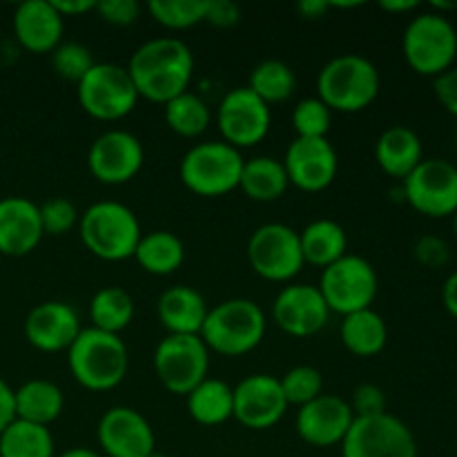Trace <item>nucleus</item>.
<instances>
[{
    "label": "nucleus",
    "mask_w": 457,
    "mask_h": 457,
    "mask_svg": "<svg viewBox=\"0 0 457 457\" xmlns=\"http://www.w3.org/2000/svg\"><path fill=\"white\" fill-rule=\"evenodd\" d=\"M56 457H103V455H101V451L85 449V446H74V449H67L65 453H61Z\"/></svg>",
    "instance_id": "nucleus-51"
},
{
    "label": "nucleus",
    "mask_w": 457,
    "mask_h": 457,
    "mask_svg": "<svg viewBox=\"0 0 457 457\" xmlns=\"http://www.w3.org/2000/svg\"><path fill=\"white\" fill-rule=\"evenodd\" d=\"M143 163V143L128 129H107L87 150L89 174L103 186H125L138 177Z\"/></svg>",
    "instance_id": "nucleus-15"
},
{
    "label": "nucleus",
    "mask_w": 457,
    "mask_h": 457,
    "mask_svg": "<svg viewBox=\"0 0 457 457\" xmlns=\"http://www.w3.org/2000/svg\"><path fill=\"white\" fill-rule=\"evenodd\" d=\"M13 38L29 54H52L62 43L65 18L52 0H25L16 7L12 21Z\"/></svg>",
    "instance_id": "nucleus-23"
},
{
    "label": "nucleus",
    "mask_w": 457,
    "mask_h": 457,
    "mask_svg": "<svg viewBox=\"0 0 457 457\" xmlns=\"http://www.w3.org/2000/svg\"><path fill=\"white\" fill-rule=\"evenodd\" d=\"M96 442L103 457H147L156 451V433L132 406H112L101 415Z\"/></svg>",
    "instance_id": "nucleus-17"
},
{
    "label": "nucleus",
    "mask_w": 457,
    "mask_h": 457,
    "mask_svg": "<svg viewBox=\"0 0 457 457\" xmlns=\"http://www.w3.org/2000/svg\"><path fill=\"white\" fill-rule=\"evenodd\" d=\"M353 422L355 415L344 397L321 393L317 400L308 402L297 411L295 431L303 445L315 449H333L342 445Z\"/></svg>",
    "instance_id": "nucleus-20"
},
{
    "label": "nucleus",
    "mask_w": 457,
    "mask_h": 457,
    "mask_svg": "<svg viewBox=\"0 0 457 457\" xmlns=\"http://www.w3.org/2000/svg\"><path fill=\"white\" fill-rule=\"evenodd\" d=\"M38 204L27 196H3L0 199V254L27 257L43 241Z\"/></svg>",
    "instance_id": "nucleus-22"
},
{
    "label": "nucleus",
    "mask_w": 457,
    "mask_h": 457,
    "mask_svg": "<svg viewBox=\"0 0 457 457\" xmlns=\"http://www.w3.org/2000/svg\"><path fill=\"white\" fill-rule=\"evenodd\" d=\"M279 382L288 406H297V409L317 400L324 393V375H321L320 369L308 364L293 366V369L281 375Z\"/></svg>",
    "instance_id": "nucleus-37"
},
{
    "label": "nucleus",
    "mask_w": 457,
    "mask_h": 457,
    "mask_svg": "<svg viewBox=\"0 0 457 457\" xmlns=\"http://www.w3.org/2000/svg\"><path fill=\"white\" fill-rule=\"evenodd\" d=\"M96 13L107 25L129 27L141 16V4L137 0H96Z\"/></svg>",
    "instance_id": "nucleus-43"
},
{
    "label": "nucleus",
    "mask_w": 457,
    "mask_h": 457,
    "mask_svg": "<svg viewBox=\"0 0 457 457\" xmlns=\"http://www.w3.org/2000/svg\"><path fill=\"white\" fill-rule=\"evenodd\" d=\"M134 299L120 286H103L89 302V321L92 328L110 335H120L134 321Z\"/></svg>",
    "instance_id": "nucleus-32"
},
{
    "label": "nucleus",
    "mask_w": 457,
    "mask_h": 457,
    "mask_svg": "<svg viewBox=\"0 0 457 457\" xmlns=\"http://www.w3.org/2000/svg\"><path fill=\"white\" fill-rule=\"evenodd\" d=\"M208 346L199 335H165L154 348V375L172 395H190L210 373Z\"/></svg>",
    "instance_id": "nucleus-10"
},
{
    "label": "nucleus",
    "mask_w": 457,
    "mask_h": 457,
    "mask_svg": "<svg viewBox=\"0 0 457 457\" xmlns=\"http://www.w3.org/2000/svg\"><path fill=\"white\" fill-rule=\"evenodd\" d=\"M245 257L254 275L272 284H293L303 270L299 232L286 223H263L250 235Z\"/></svg>",
    "instance_id": "nucleus-11"
},
{
    "label": "nucleus",
    "mask_w": 457,
    "mask_h": 457,
    "mask_svg": "<svg viewBox=\"0 0 457 457\" xmlns=\"http://www.w3.org/2000/svg\"><path fill=\"white\" fill-rule=\"evenodd\" d=\"M402 54L415 74L436 79L455 65L457 29L451 18L437 12H420L406 25Z\"/></svg>",
    "instance_id": "nucleus-7"
},
{
    "label": "nucleus",
    "mask_w": 457,
    "mask_h": 457,
    "mask_svg": "<svg viewBox=\"0 0 457 457\" xmlns=\"http://www.w3.org/2000/svg\"><path fill=\"white\" fill-rule=\"evenodd\" d=\"M348 404H351L355 418H373V415L386 413L388 400L382 386L366 382L360 384V386L353 391V397Z\"/></svg>",
    "instance_id": "nucleus-41"
},
{
    "label": "nucleus",
    "mask_w": 457,
    "mask_h": 457,
    "mask_svg": "<svg viewBox=\"0 0 457 457\" xmlns=\"http://www.w3.org/2000/svg\"><path fill=\"white\" fill-rule=\"evenodd\" d=\"M132 259L147 275L168 277L174 275L186 262V245L170 230L143 232Z\"/></svg>",
    "instance_id": "nucleus-30"
},
{
    "label": "nucleus",
    "mask_w": 457,
    "mask_h": 457,
    "mask_svg": "<svg viewBox=\"0 0 457 457\" xmlns=\"http://www.w3.org/2000/svg\"><path fill=\"white\" fill-rule=\"evenodd\" d=\"M163 119L165 125L179 137L199 138L208 132L210 123H212V112L199 94L187 89V92L179 94L177 98L165 103Z\"/></svg>",
    "instance_id": "nucleus-34"
},
{
    "label": "nucleus",
    "mask_w": 457,
    "mask_h": 457,
    "mask_svg": "<svg viewBox=\"0 0 457 457\" xmlns=\"http://www.w3.org/2000/svg\"><path fill=\"white\" fill-rule=\"evenodd\" d=\"M266 330L268 320L263 308L253 299L235 297L210 308L199 337L210 353L244 357L262 346Z\"/></svg>",
    "instance_id": "nucleus-3"
},
{
    "label": "nucleus",
    "mask_w": 457,
    "mask_h": 457,
    "mask_svg": "<svg viewBox=\"0 0 457 457\" xmlns=\"http://www.w3.org/2000/svg\"><path fill=\"white\" fill-rule=\"evenodd\" d=\"M402 196L422 217H453L457 212V165L446 159H424L402 181Z\"/></svg>",
    "instance_id": "nucleus-13"
},
{
    "label": "nucleus",
    "mask_w": 457,
    "mask_h": 457,
    "mask_svg": "<svg viewBox=\"0 0 457 457\" xmlns=\"http://www.w3.org/2000/svg\"><path fill=\"white\" fill-rule=\"evenodd\" d=\"M0 457H56L52 428L13 420L0 433Z\"/></svg>",
    "instance_id": "nucleus-35"
},
{
    "label": "nucleus",
    "mask_w": 457,
    "mask_h": 457,
    "mask_svg": "<svg viewBox=\"0 0 457 457\" xmlns=\"http://www.w3.org/2000/svg\"><path fill=\"white\" fill-rule=\"evenodd\" d=\"M49 58H52V67L54 71H56L58 79L70 80V83L74 85H79V80L83 79V76L92 70L94 62H96L92 52H89L85 45L74 43V40H67V43L62 40V43L49 54Z\"/></svg>",
    "instance_id": "nucleus-39"
},
{
    "label": "nucleus",
    "mask_w": 457,
    "mask_h": 457,
    "mask_svg": "<svg viewBox=\"0 0 457 457\" xmlns=\"http://www.w3.org/2000/svg\"><path fill=\"white\" fill-rule=\"evenodd\" d=\"M422 4L418 0H382L379 3V9L388 13H411V12H418Z\"/></svg>",
    "instance_id": "nucleus-50"
},
{
    "label": "nucleus",
    "mask_w": 457,
    "mask_h": 457,
    "mask_svg": "<svg viewBox=\"0 0 457 457\" xmlns=\"http://www.w3.org/2000/svg\"><path fill=\"white\" fill-rule=\"evenodd\" d=\"M455 152H457V129H455Z\"/></svg>",
    "instance_id": "nucleus-54"
},
{
    "label": "nucleus",
    "mask_w": 457,
    "mask_h": 457,
    "mask_svg": "<svg viewBox=\"0 0 457 457\" xmlns=\"http://www.w3.org/2000/svg\"><path fill=\"white\" fill-rule=\"evenodd\" d=\"M244 154L223 141H204L192 145L179 163L181 183L196 196L217 199L239 190Z\"/></svg>",
    "instance_id": "nucleus-6"
},
{
    "label": "nucleus",
    "mask_w": 457,
    "mask_h": 457,
    "mask_svg": "<svg viewBox=\"0 0 457 457\" xmlns=\"http://www.w3.org/2000/svg\"><path fill=\"white\" fill-rule=\"evenodd\" d=\"M451 219H453V232H455V239H457V212Z\"/></svg>",
    "instance_id": "nucleus-52"
},
{
    "label": "nucleus",
    "mask_w": 457,
    "mask_h": 457,
    "mask_svg": "<svg viewBox=\"0 0 457 457\" xmlns=\"http://www.w3.org/2000/svg\"><path fill=\"white\" fill-rule=\"evenodd\" d=\"M125 67L138 98L165 105L190 89L195 76V54L181 38L163 36L137 47Z\"/></svg>",
    "instance_id": "nucleus-1"
},
{
    "label": "nucleus",
    "mask_w": 457,
    "mask_h": 457,
    "mask_svg": "<svg viewBox=\"0 0 457 457\" xmlns=\"http://www.w3.org/2000/svg\"><path fill=\"white\" fill-rule=\"evenodd\" d=\"M290 123L297 138H328L333 112L317 96H306L295 105Z\"/></svg>",
    "instance_id": "nucleus-38"
},
{
    "label": "nucleus",
    "mask_w": 457,
    "mask_h": 457,
    "mask_svg": "<svg viewBox=\"0 0 457 457\" xmlns=\"http://www.w3.org/2000/svg\"><path fill=\"white\" fill-rule=\"evenodd\" d=\"M245 87L257 94L266 105H279V103L290 101L297 92V76L293 67L277 58L257 62L248 76Z\"/></svg>",
    "instance_id": "nucleus-33"
},
{
    "label": "nucleus",
    "mask_w": 457,
    "mask_h": 457,
    "mask_svg": "<svg viewBox=\"0 0 457 457\" xmlns=\"http://www.w3.org/2000/svg\"><path fill=\"white\" fill-rule=\"evenodd\" d=\"M52 4L62 18H74L96 12V0H52Z\"/></svg>",
    "instance_id": "nucleus-47"
},
{
    "label": "nucleus",
    "mask_w": 457,
    "mask_h": 457,
    "mask_svg": "<svg viewBox=\"0 0 457 457\" xmlns=\"http://www.w3.org/2000/svg\"><path fill=\"white\" fill-rule=\"evenodd\" d=\"M186 406L190 418L201 427H221L232 420V409H235L232 386L208 375L199 386L192 388L190 395H186Z\"/></svg>",
    "instance_id": "nucleus-31"
},
{
    "label": "nucleus",
    "mask_w": 457,
    "mask_h": 457,
    "mask_svg": "<svg viewBox=\"0 0 457 457\" xmlns=\"http://www.w3.org/2000/svg\"><path fill=\"white\" fill-rule=\"evenodd\" d=\"M375 161L386 177L404 181L424 161L422 138L406 125H391L375 143Z\"/></svg>",
    "instance_id": "nucleus-25"
},
{
    "label": "nucleus",
    "mask_w": 457,
    "mask_h": 457,
    "mask_svg": "<svg viewBox=\"0 0 457 457\" xmlns=\"http://www.w3.org/2000/svg\"><path fill=\"white\" fill-rule=\"evenodd\" d=\"M317 288H320L330 315L337 312V315L346 317L351 312L373 308L379 290V277L369 259L348 253L321 270Z\"/></svg>",
    "instance_id": "nucleus-9"
},
{
    "label": "nucleus",
    "mask_w": 457,
    "mask_h": 457,
    "mask_svg": "<svg viewBox=\"0 0 457 457\" xmlns=\"http://www.w3.org/2000/svg\"><path fill=\"white\" fill-rule=\"evenodd\" d=\"M330 9L333 7H330L328 0H302L297 4V13L303 21H321Z\"/></svg>",
    "instance_id": "nucleus-48"
},
{
    "label": "nucleus",
    "mask_w": 457,
    "mask_h": 457,
    "mask_svg": "<svg viewBox=\"0 0 457 457\" xmlns=\"http://www.w3.org/2000/svg\"><path fill=\"white\" fill-rule=\"evenodd\" d=\"M208 0H150L147 13L152 21L170 31H186L205 22Z\"/></svg>",
    "instance_id": "nucleus-36"
},
{
    "label": "nucleus",
    "mask_w": 457,
    "mask_h": 457,
    "mask_svg": "<svg viewBox=\"0 0 457 457\" xmlns=\"http://www.w3.org/2000/svg\"><path fill=\"white\" fill-rule=\"evenodd\" d=\"M38 210L45 237H62L79 228L80 212L65 196H52V199L38 204Z\"/></svg>",
    "instance_id": "nucleus-40"
},
{
    "label": "nucleus",
    "mask_w": 457,
    "mask_h": 457,
    "mask_svg": "<svg viewBox=\"0 0 457 457\" xmlns=\"http://www.w3.org/2000/svg\"><path fill=\"white\" fill-rule=\"evenodd\" d=\"M147 457H168V455H163V453H161V451H154V453L147 455Z\"/></svg>",
    "instance_id": "nucleus-53"
},
{
    "label": "nucleus",
    "mask_w": 457,
    "mask_h": 457,
    "mask_svg": "<svg viewBox=\"0 0 457 457\" xmlns=\"http://www.w3.org/2000/svg\"><path fill=\"white\" fill-rule=\"evenodd\" d=\"M382 79L370 58L361 54H342L321 67L317 74V98L333 114H357L375 103Z\"/></svg>",
    "instance_id": "nucleus-4"
},
{
    "label": "nucleus",
    "mask_w": 457,
    "mask_h": 457,
    "mask_svg": "<svg viewBox=\"0 0 457 457\" xmlns=\"http://www.w3.org/2000/svg\"><path fill=\"white\" fill-rule=\"evenodd\" d=\"M288 183L297 190L317 195L328 190L337 179L339 156L328 138H293L284 159Z\"/></svg>",
    "instance_id": "nucleus-18"
},
{
    "label": "nucleus",
    "mask_w": 457,
    "mask_h": 457,
    "mask_svg": "<svg viewBox=\"0 0 457 457\" xmlns=\"http://www.w3.org/2000/svg\"><path fill=\"white\" fill-rule=\"evenodd\" d=\"M339 451L342 457H420L409 424L388 411L373 418H355Z\"/></svg>",
    "instance_id": "nucleus-12"
},
{
    "label": "nucleus",
    "mask_w": 457,
    "mask_h": 457,
    "mask_svg": "<svg viewBox=\"0 0 457 457\" xmlns=\"http://www.w3.org/2000/svg\"><path fill=\"white\" fill-rule=\"evenodd\" d=\"M303 263L317 268H328L344 254H348V235L342 223L333 219H315L299 232Z\"/></svg>",
    "instance_id": "nucleus-28"
},
{
    "label": "nucleus",
    "mask_w": 457,
    "mask_h": 457,
    "mask_svg": "<svg viewBox=\"0 0 457 457\" xmlns=\"http://www.w3.org/2000/svg\"><path fill=\"white\" fill-rule=\"evenodd\" d=\"M442 306L457 321V270L451 272L442 286Z\"/></svg>",
    "instance_id": "nucleus-49"
},
{
    "label": "nucleus",
    "mask_w": 457,
    "mask_h": 457,
    "mask_svg": "<svg viewBox=\"0 0 457 457\" xmlns=\"http://www.w3.org/2000/svg\"><path fill=\"white\" fill-rule=\"evenodd\" d=\"M208 311L204 295L186 284L170 286L156 302V315L168 335H199Z\"/></svg>",
    "instance_id": "nucleus-24"
},
{
    "label": "nucleus",
    "mask_w": 457,
    "mask_h": 457,
    "mask_svg": "<svg viewBox=\"0 0 457 457\" xmlns=\"http://www.w3.org/2000/svg\"><path fill=\"white\" fill-rule=\"evenodd\" d=\"M16 420V400H13V388L0 378V433Z\"/></svg>",
    "instance_id": "nucleus-46"
},
{
    "label": "nucleus",
    "mask_w": 457,
    "mask_h": 457,
    "mask_svg": "<svg viewBox=\"0 0 457 457\" xmlns=\"http://www.w3.org/2000/svg\"><path fill=\"white\" fill-rule=\"evenodd\" d=\"M413 257L420 266L440 270L451 262V245L437 235H424L415 241Z\"/></svg>",
    "instance_id": "nucleus-42"
},
{
    "label": "nucleus",
    "mask_w": 457,
    "mask_h": 457,
    "mask_svg": "<svg viewBox=\"0 0 457 457\" xmlns=\"http://www.w3.org/2000/svg\"><path fill=\"white\" fill-rule=\"evenodd\" d=\"M272 321L288 337L308 339L321 333L330 320V311L320 288L312 284H288L272 302Z\"/></svg>",
    "instance_id": "nucleus-19"
},
{
    "label": "nucleus",
    "mask_w": 457,
    "mask_h": 457,
    "mask_svg": "<svg viewBox=\"0 0 457 457\" xmlns=\"http://www.w3.org/2000/svg\"><path fill=\"white\" fill-rule=\"evenodd\" d=\"M217 128L221 141L237 150L259 145L272 128L270 105L262 101L248 87H232L223 94L217 107Z\"/></svg>",
    "instance_id": "nucleus-14"
},
{
    "label": "nucleus",
    "mask_w": 457,
    "mask_h": 457,
    "mask_svg": "<svg viewBox=\"0 0 457 457\" xmlns=\"http://www.w3.org/2000/svg\"><path fill=\"white\" fill-rule=\"evenodd\" d=\"M433 92H436L437 103L457 119V65L433 79Z\"/></svg>",
    "instance_id": "nucleus-45"
},
{
    "label": "nucleus",
    "mask_w": 457,
    "mask_h": 457,
    "mask_svg": "<svg viewBox=\"0 0 457 457\" xmlns=\"http://www.w3.org/2000/svg\"><path fill=\"white\" fill-rule=\"evenodd\" d=\"M288 174L281 159L275 156H253L245 159L241 170L239 190L257 204H272L288 192Z\"/></svg>",
    "instance_id": "nucleus-29"
},
{
    "label": "nucleus",
    "mask_w": 457,
    "mask_h": 457,
    "mask_svg": "<svg viewBox=\"0 0 457 457\" xmlns=\"http://www.w3.org/2000/svg\"><path fill=\"white\" fill-rule=\"evenodd\" d=\"M232 420L250 431H268L279 424L288 411L279 378L270 373H253L241 379L237 386H232Z\"/></svg>",
    "instance_id": "nucleus-16"
},
{
    "label": "nucleus",
    "mask_w": 457,
    "mask_h": 457,
    "mask_svg": "<svg viewBox=\"0 0 457 457\" xmlns=\"http://www.w3.org/2000/svg\"><path fill=\"white\" fill-rule=\"evenodd\" d=\"M76 98L85 114L103 123L125 119L138 105V92L128 67L116 62H94L76 85Z\"/></svg>",
    "instance_id": "nucleus-8"
},
{
    "label": "nucleus",
    "mask_w": 457,
    "mask_h": 457,
    "mask_svg": "<svg viewBox=\"0 0 457 457\" xmlns=\"http://www.w3.org/2000/svg\"><path fill=\"white\" fill-rule=\"evenodd\" d=\"M67 366L79 386L92 393H105L119 386L129 369V353L120 335L103 330H80L67 348Z\"/></svg>",
    "instance_id": "nucleus-2"
},
{
    "label": "nucleus",
    "mask_w": 457,
    "mask_h": 457,
    "mask_svg": "<svg viewBox=\"0 0 457 457\" xmlns=\"http://www.w3.org/2000/svg\"><path fill=\"white\" fill-rule=\"evenodd\" d=\"M16 400V420L52 427L65 411V393L49 379H29L13 388Z\"/></svg>",
    "instance_id": "nucleus-26"
},
{
    "label": "nucleus",
    "mask_w": 457,
    "mask_h": 457,
    "mask_svg": "<svg viewBox=\"0 0 457 457\" xmlns=\"http://www.w3.org/2000/svg\"><path fill=\"white\" fill-rule=\"evenodd\" d=\"M80 330L83 324L76 308L61 299L36 303L22 324L27 344L40 353H67Z\"/></svg>",
    "instance_id": "nucleus-21"
},
{
    "label": "nucleus",
    "mask_w": 457,
    "mask_h": 457,
    "mask_svg": "<svg viewBox=\"0 0 457 457\" xmlns=\"http://www.w3.org/2000/svg\"><path fill=\"white\" fill-rule=\"evenodd\" d=\"M339 339L351 355L361 357V360L378 357L388 344V324L373 308L351 312L342 317Z\"/></svg>",
    "instance_id": "nucleus-27"
},
{
    "label": "nucleus",
    "mask_w": 457,
    "mask_h": 457,
    "mask_svg": "<svg viewBox=\"0 0 457 457\" xmlns=\"http://www.w3.org/2000/svg\"><path fill=\"white\" fill-rule=\"evenodd\" d=\"M241 21V7L232 0H208V9H205V22L219 29H232L239 25Z\"/></svg>",
    "instance_id": "nucleus-44"
},
{
    "label": "nucleus",
    "mask_w": 457,
    "mask_h": 457,
    "mask_svg": "<svg viewBox=\"0 0 457 457\" xmlns=\"http://www.w3.org/2000/svg\"><path fill=\"white\" fill-rule=\"evenodd\" d=\"M85 250L103 262H125L134 257L143 230L137 212L120 201H96L79 221Z\"/></svg>",
    "instance_id": "nucleus-5"
}]
</instances>
